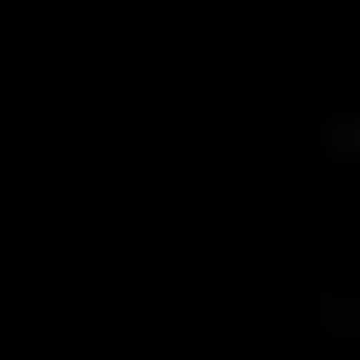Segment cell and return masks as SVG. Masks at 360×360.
<instances>
[{
  "label": "cell",
  "instance_id": "1",
  "mask_svg": "<svg viewBox=\"0 0 360 360\" xmlns=\"http://www.w3.org/2000/svg\"><path fill=\"white\" fill-rule=\"evenodd\" d=\"M330 360H360V330H330Z\"/></svg>",
  "mask_w": 360,
  "mask_h": 360
}]
</instances>
